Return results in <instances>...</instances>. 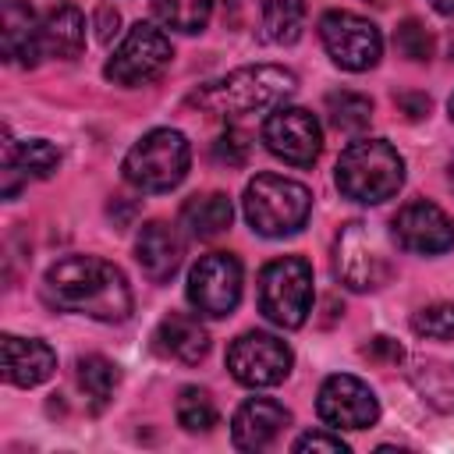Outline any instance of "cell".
Returning <instances> with one entry per match:
<instances>
[{
	"label": "cell",
	"instance_id": "cell-25",
	"mask_svg": "<svg viewBox=\"0 0 454 454\" xmlns=\"http://www.w3.org/2000/svg\"><path fill=\"white\" fill-rule=\"evenodd\" d=\"M326 114H330V124L344 135H362L372 121V99L362 96V92H330L326 96Z\"/></svg>",
	"mask_w": 454,
	"mask_h": 454
},
{
	"label": "cell",
	"instance_id": "cell-38",
	"mask_svg": "<svg viewBox=\"0 0 454 454\" xmlns=\"http://www.w3.org/2000/svg\"><path fill=\"white\" fill-rule=\"evenodd\" d=\"M447 106H450V117H454V96H450V103H447Z\"/></svg>",
	"mask_w": 454,
	"mask_h": 454
},
{
	"label": "cell",
	"instance_id": "cell-36",
	"mask_svg": "<svg viewBox=\"0 0 454 454\" xmlns=\"http://www.w3.org/2000/svg\"><path fill=\"white\" fill-rule=\"evenodd\" d=\"M433 7H436L440 14H454V0H433Z\"/></svg>",
	"mask_w": 454,
	"mask_h": 454
},
{
	"label": "cell",
	"instance_id": "cell-30",
	"mask_svg": "<svg viewBox=\"0 0 454 454\" xmlns=\"http://www.w3.org/2000/svg\"><path fill=\"white\" fill-rule=\"evenodd\" d=\"M394 46H397L401 57H408V60H415V64H422V60L433 57V35L426 32V25H422L419 18H404V21L397 25Z\"/></svg>",
	"mask_w": 454,
	"mask_h": 454
},
{
	"label": "cell",
	"instance_id": "cell-14",
	"mask_svg": "<svg viewBox=\"0 0 454 454\" xmlns=\"http://www.w3.org/2000/svg\"><path fill=\"white\" fill-rule=\"evenodd\" d=\"M390 227H394V241L404 252L440 255V252H450L454 248V220L436 202L415 199V202L401 206L397 216L390 220Z\"/></svg>",
	"mask_w": 454,
	"mask_h": 454
},
{
	"label": "cell",
	"instance_id": "cell-34",
	"mask_svg": "<svg viewBox=\"0 0 454 454\" xmlns=\"http://www.w3.org/2000/svg\"><path fill=\"white\" fill-rule=\"evenodd\" d=\"M362 355H369V358H387V362H401V344L397 340H390V337H372L365 348H362Z\"/></svg>",
	"mask_w": 454,
	"mask_h": 454
},
{
	"label": "cell",
	"instance_id": "cell-20",
	"mask_svg": "<svg viewBox=\"0 0 454 454\" xmlns=\"http://www.w3.org/2000/svg\"><path fill=\"white\" fill-rule=\"evenodd\" d=\"M39 35H43V53L46 57L71 60L85 46V14L74 4H57L43 14Z\"/></svg>",
	"mask_w": 454,
	"mask_h": 454
},
{
	"label": "cell",
	"instance_id": "cell-13",
	"mask_svg": "<svg viewBox=\"0 0 454 454\" xmlns=\"http://www.w3.org/2000/svg\"><path fill=\"white\" fill-rule=\"evenodd\" d=\"M316 411L330 429H369L380 419V401L365 380L351 372H333L319 387Z\"/></svg>",
	"mask_w": 454,
	"mask_h": 454
},
{
	"label": "cell",
	"instance_id": "cell-32",
	"mask_svg": "<svg viewBox=\"0 0 454 454\" xmlns=\"http://www.w3.org/2000/svg\"><path fill=\"white\" fill-rule=\"evenodd\" d=\"M294 450L305 454V450H330V454H348V443L337 436V433H305L294 440Z\"/></svg>",
	"mask_w": 454,
	"mask_h": 454
},
{
	"label": "cell",
	"instance_id": "cell-11",
	"mask_svg": "<svg viewBox=\"0 0 454 454\" xmlns=\"http://www.w3.org/2000/svg\"><path fill=\"white\" fill-rule=\"evenodd\" d=\"M291 362H294L291 348L280 337L266 333V330H248V333H241L227 348V369H231V376L241 387H252V390L284 383L287 372H291Z\"/></svg>",
	"mask_w": 454,
	"mask_h": 454
},
{
	"label": "cell",
	"instance_id": "cell-24",
	"mask_svg": "<svg viewBox=\"0 0 454 454\" xmlns=\"http://www.w3.org/2000/svg\"><path fill=\"white\" fill-rule=\"evenodd\" d=\"M117 383H121V369H117L110 358H103V355H85V358H78V387H82V394L92 401V411H99V408L114 397Z\"/></svg>",
	"mask_w": 454,
	"mask_h": 454
},
{
	"label": "cell",
	"instance_id": "cell-28",
	"mask_svg": "<svg viewBox=\"0 0 454 454\" xmlns=\"http://www.w3.org/2000/svg\"><path fill=\"white\" fill-rule=\"evenodd\" d=\"M213 14V0H156V18L184 35H195L209 25Z\"/></svg>",
	"mask_w": 454,
	"mask_h": 454
},
{
	"label": "cell",
	"instance_id": "cell-23",
	"mask_svg": "<svg viewBox=\"0 0 454 454\" xmlns=\"http://www.w3.org/2000/svg\"><path fill=\"white\" fill-rule=\"evenodd\" d=\"M4 167H14L25 181L35 177H50L60 167V153L53 142L46 138H28V142H14L11 135H4Z\"/></svg>",
	"mask_w": 454,
	"mask_h": 454
},
{
	"label": "cell",
	"instance_id": "cell-4",
	"mask_svg": "<svg viewBox=\"0 0 454 454\" xmlns=\"http://www.w3.org/2000/svg\"><path fill=\"white\" fill-rule=\"evenodd\" d=\"M245 220L262 238L298 234L312 213V192L284 174H255L245 188Z\"/></svg>",
	"mask_w": 454,
	"mask_h": 454
},
{
	"label": "cell",
	"instance_id": "cell-7",
	"mask_svg": "<svg viewBox=\"0 0 454 454\" xmlns=\"http://www.w3.org/2000/svg\"><path fill=\"white\" fill-rule=\"evenodd\" d=\"M333 266H337L340 284H348L351 291H376L394 273V262H390V252H387L383 238L362 220H351L337 234Z\"/></svg>",
	"mask_w": 454,
	"mask_h": 454
},
{
	"label": "cell",
	"instance_id": "cell-8",
	"mask_svg": "<svg viewBox=\"0 0 454 454\" xmlns=\"http://www.w3.org/2000/svg\"><path fill=\"white\" fill-rule=\"evenodd\" d=\"M174 60V50H170V39L149 25V21H135L128 28V35L121 39V46L114 50V57L106 60L103 74L114 82V85H124V89H138V85H149L156 82Z\"/></svg>",
	"mask_w": 454,
	"mask_h": 454
},
{
	"label": "cell",
	"instance_id": "cell-5",
	"mask_svg": "<svg viewBox=\"0 0 454 454\" xmlns=\"http://www.w3.org/2000/svg\"><path fill=\"white\" fill-rule=\"evenodd\" d=\"M192 167V145L177 128L145 131L124 156V181L138 192H170L184 181Z\"/></svg>",
	"mask_w": 454,
	"mask_h": 454
},
{
	"label": "cell",
	"instance_id": "cell-35",
	"mask_svg": "<svg viewBox=\"0 0 454 454\" xmlns=\"http://www.w3.org/2000/svg\"><path fill=\"white\" fill-rule=\"evenodd\" d=\"M397 106L415 121V117H422V114L429 110V96H411V92H404V96H397Z\"/></svg>",
	"mask_w": 454,
	"mask_h": 454
},
{
	"label": "cell",
	"instance_id": "cell-12",
	"mask_svg": "<svg viewBox=\"0 0 454 454\" xmlns=\"http://www.w3.org/2000/svg\"><path fill=\"white\" fill-rule=\"evenodd\" d=\"M262 142L266 149L291 163V167H312L323 153V131L319 121L305 106H277L270 110L262 124Z\"/></svg>",
	"mask_w": 454,
	"mask_h": 454
},
{
	"label": "cell",
	"instance_id": "cell-9",
	"mask_svg": "<svg viewBox=\"0 0 454 454\" xmlns=\"http://www.w3.org/2000/svg\"><path fill=\"white\" fill-rule=\"evenodd\" d=\"M319 39L326 57L344 71H369L383 57L380 28L355 11H326L319 18Z\"/></svg>",
	"mask_w": 454,
	"mask_h": 454
},
{
	"label": "cell",
	"instance_id": "cell-6",
	"mask_svg": "<svg viewBox=\"0 0 454 454\" xmlns=\"http://www.w3.org/2000/svg\"><path fill=\"white\" fill-rule=\"evenodd\" d=\"M259 312L284 330L305 326L312 312V266L301 255H280L259 273Z\"/></svg>",
	"mask_w": 454,
	"mask_h": 454
},
{
	"label": "cell",
	"instance_id": "cell-22",
	"mask_svg": "<svg viewBox=\"0 0 454 454\" xmlns=\"http://www.w3.org/2000/svg\"><path fill=\"white\" fill-rule=\"evenodd\" d=\"M259 39L273 46H291L305 25V0H255Z\"/></svg>",
	"mask_w": 454,
	"mask_h": 454
},
{
	"label": "cell",
	"instance_id": "cell-19",
	"mask_svg": "<svg viewBox=\"0 0 454 454\" xmlns=\"http://www.w3.org/2000/svg\"><path fill=\"white\" fill-rule=\"evenodd\" d=\"M156 348L167 358H177L184 365H199L209 355V333H206V326L195 316L170 312L156 326Z\"/></svg>",
	"mask_w": 454,
	"mask_h": 454
},
{
	"label": "cell",
	"instance_id": "cell-26",
	"mask_svg": "<svg viewBox=\"0 0 454 454\" xmlns=\"http://www.w3.org/2000/svg\"><path fill=\"white\" fill-rule=\"evenodd\" d=\"M411 383L419 387V394L436 404L440 411H450L454 415V362H429V365H419L411 372Z\"/></svg>",
	"mask_w": 454,
	"mask_h": 454
},
{
	"label": "cell",
	"instance_id": "cell-33",
	"mask_svg": "<svg viewBox=\"0 0 454 454\" xmlns=\"http://www.w3.org/2000/svg\"><path fill=\"white\" fill-rule=\"evenodd\" d=\"M117 25H121V14H117L114 4L96 7V35H99V43H110L117 35Z\"/></svg>",
	"mask_w": 454,
	"mask_h": 454
},
{
	"label": "cell",
	"instance_id": "cell-31",
	"mask_svg": "<svg viewBox=\"0 0 454 454\" xmlns=\"http://www.w3.org/2000/svg\"><path fill=\"white\" fill-rule=\"evenodd\" d=\"M213 160H216V163H227V167H241V163L248 160V138H245V131L227 128V131L213 142Z\"/></svg>",
	"mask_w": 454,
	"mask_h": 454
},
{
	"label": "cell",
	"instance_id": "cell-37",
	"mask_svg": "<svg viewBox=\"0 0 454 454\" xmlns=\"http://www.w3.org/2000/svg\"><path fill=\"white\" fill-rule=\"evenodd\" d=\"M447 177H450V184H454V156H450V163H447Z\"/></svg>",
	"mask_w": 454,
	"mask_h": 454
},
{
	"label": "cell",
	"instance_id": "cell-27",
	"mask_svg": "<svg viewBox=\"0 0 454 454\" xmlns=\"http://www.w3.org/2000/svg\"><path fill=\"white\" fill-rule=\"evenodd\" d=\"M174 415H177V426L184 433H209L216 426V404L209 397V390L202 387H184L177 394V404H174Z\"/></svg>",
	"mask_w": 454,
	"mask_h": 454
},
{
	"label": "cell",
	"instance_id": "cell-15",
	"mask_svg": "<svg viewBox=\"0 0 454 454\" xmlns=\"http://www.w3.org/2000/svg\"><path fill=\"white\" fill-rule=\"evenodd\" d=\"M291 426V411L273 397H248L231 419V440L238 450H266Z\"/></svg>",
	"mask_w": 454,
	"mask_h": 454
},
{
	"label": "cell",
	"instance_id": "cell-10",
	"mask_svg": "<svg viewBox=\"0 0 454 454\" xmlns=\"http://www.w3.org/2000/svg\"><path fill=\"white\" fill-rule=\"evenodd\" d=\"M241 262L231 252H209L188 270V301L199 316L223 319L241 301Z\"/></svg>",
	"mask_w": 454,
	"mask_h": 454
},
{
	"label": "cell",
	"instance_id": "cell-29",
	"mask_svg": "<svg viewBox=\"0 0 454 454\" xmlns=\"http://www.w3.org/2000/svg\"><path fill=\"white\" fill-rule=\"evenodd\" d=\"M411 330L429 340H454V301L426 305L411 316Z\"/></svg>",
	"mask_w": 454,
	"mask_h": 454
},
{
	"label": "cell",
	"instance_id": "cell-16",
	"mask_svg": "<svg viewBox=\"0 0 454 454\" xmlns=\"http://www.w3.org/2000/svg\"><path fill=\"white\" fill-rule=\"evenodd\" d=\"M0 358H4V380L14 383V387H39L57 369L53 348L39 337L4 333L0 337Z\"/></svg>",
	"mask_w": 454,
	"mask_h": 454
},
{
	"label": "cell",
	"instance_id": "cell-17",
	"mask_svg": "<svg viewBox=\"0 0 454 454\" xmlns=\"http://www.w3.org/2000/svg\"><path fill=\"white\" fill-rule=\"evenodd\" d=\"M0 53L7 64L32 67L43 57V35L28 0H0Z\"/></svg>",
	"mask_w": 454,
	"mask_h": 454
},
{
	"label": "cell",
	"instance_id": "cell-21",
	"mask_svg": "<svg viewBox=\"0 0 454 454\" xmlns=\"http://www.w3.org/2000/svg\"><path fill=\"white\" fill-rule=\"evenodd\" d=\"M231 220H234V206L223 192H202V195L184 199V206H181V227L195 241L220 238L231 227Z\"/></svg>",
	"mask_w": 454,
	"mask_h": 454
},
{
	"label": "cell",
	"instance_id": "cell-1",
	"mask_svg": "<svg viewBox=\"0 0 454 454\" xmlns=\"http://www.w3.org/2000/svg\"><path fill=\"white\" fill-rule=\"evenodd\" d=\"M43 291H46L50 305L99 319V323H124L135 305L121 266H114L99 255L57 259L43 277Z\"/></svg>",
	"mask_w": 454,
	"mask_h": 454
},
{
	"label": "cell",
	"instance_id": "cell-2",
	"mask_svg": "<svg viewBox=\"0 0 454 454\" xmlns=\"http://www.w3.org/2000/svg\"><path fill=\"white\" fill-rule=\"evenodd\" d=\"M298 89V74L280 67V64H252L238 67L220 82L202 85L192 92L188 103L216 114V117H248V114H266L284 106V99Z\"/></svg>",
	"mask_w": 454,
	"mask_h": 454
},
{
	"label": "cell",
	"instance_id": "cell-18",
	"mask_svg": "<svg viewBox=\"0 0 454 454\" xmlns=\"http://www.w3.org/2000/svg\"><path fill=\"white\" fill-rule=\"evenodd\" d=\"M181 255H184V245H181V234L163 223V220H149L138 227V238H135V259L142 266V273L153 280V284H167L177 266H181Z\"/></svg>",
	"mask_w": 454,
	"mask_h": 454
},
{
	"label": "cell",
	"instance_id": "cell-3",
	"mask_svg": "<svg viewBox=\"0 0 454 454\" xmlns=\"http://www.w3.org/2000/svg\"><path fill=\"white\" fill-rule=\"evenodd\" d=\"M340 195L362 206H380L394 199L404 184V160L387 138H355L333 170Z\"/></svg>",
	"mask_w": 454,
	"mask_h": 454
}]
</instances>
